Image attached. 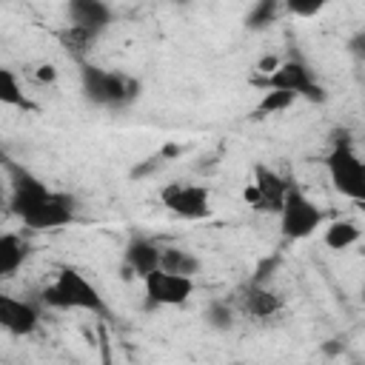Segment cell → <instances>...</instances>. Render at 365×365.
Here are the masks:
<instances>
[{
	"instance_id": "obj_5",
	"label": "cell",
	"mask_w": 365,
	"mask_h": 365,
	"mask_svg": "<svg viewBox=\"0 0 365 365\" xmlns=\"http://www.w3.org/2000/svg\"><path fill=\"white\" fill-rule=\"evenodd\" d=\"M279 231L285 240L297 242V240H308L317 228H322L325 222V211L299 188V185H291L288 194H285V202L279 208Z\"/></svg>"
},
{
	"instance_id": "obj_17",
	"label": "cell",
	"mask_w": 365,
	"mask_h": 365,
	"mask_svg": "<svg viewBox=\"0 0 365 365\" xmlns=\"http://www.w3.org/2000/svg\"><path fill=\"white\" fill-rule=\"evenodd\" d=\"M0 103L3 106H11V108H26V111H34L37 106L26 97L17 74L11 68H0Z\"/></svg>"
},
{
	"instance_id": "obj_23",
	"label": "cell",
	"mask_w": 365,
	"mask_h": 365,
	"mask_svg": "<svg viewBox=\"0 0 365 365\" xmlns=\"http://www.w3.org/2000/svg\"><path fill=\"white\" fill-rule=\"evenodd\" d=\"M34 77H37V83H54L57 80V68L51 63H43V66H37Z\"/></svg>"
},
{
	"instance_id": "obj_21",
	"label": "cell",
	"mask_w": 365,
	"mask_h": 365,
	"mask_svg": "<svg viewBox=\"0 0 365 365\" xmlns=\"http://www.w3.org/2000/svg\"><path fill=\"white\" fill-rule=\"evenodd\" d=\"M325 3L328 0H282L285 11L294 14V17H314L325 9Z\"/></svg>"
},
{
	"instance_id": "obj_14",
	"label": "cell",
	"mask_w": 365,
	"mask_h": 365,
	"mask_svg": "<svg viewBox=\"0 0 365 365\" xmlns=\"http://www.w3.org/2000/svg\"><path fill=\"white\" fill-rule=\"evenodd\" d=\"M29 254H31V245L20 234L6 231L0 237V277H14L29 259Z\"/></svg>"
},
{
	"instance_id": "obj_18",
	"label": "cell",
	"mask_w": 365,
	"mask_h": 365,
	"mask_svg": "<svg viewBox=\"0 0 365 365\" xmlns=\"http://www.w3.org/2000/svg\"><path fill=\"white\" fill-rule=\"evenodd\" d=\"M165 271H174V274H185V277H194L202 262L197 254L185 251V248H177V245H163V265Z\"/></svg>"
},
{
	"instance_id": "obj_13",
	"label": "cell",
	"mask_w": 365,
	"mask_h": 365,
	"mask_svg": "<svg viewBox=\"0 0 365 365\" xmlns=\"http://www.w3.org/2000/svg\"><path fill=\"white\" fill-rule=\"evenodd\" d=\"M66 17H68V26L100 34L114 20V11L106 0H66Z\"/></svg>"
},
{
	"instance_id": "obj_1",
	"label": "cell",
	"mask_w": 365,
	"mask_h": 365,
	"mask_svg": "<svg viewBox=\"0 0 365 365\" xmlns=\"http://www.w3.org/2000/svg\"><path fill=\"white\" fill-rule=\"evenodd\" d=\"M9 171V208L29 231H57L74 222L77 197L46 185L37 174L17 163H6Z\"/></svg>"
},
{
	"instance_id": "obj_3",
	"label": "cell",
	"mask_w": 365,
	"mask_h": 365,
	"mask_svg": "<svg viewBox=\"0 0 365 365\" xmlns=\"http://www.w3.org/2000/svg\"><path fill=\"white\" fill-rule=\"evenodd\" d=\"M80 88L83 97L91 106L100 108H125L140 97V80L123 74V71H111L94 63L80 60Z\"/></svg>"
},
{
	"instance_id": "obj_12",
	"label": "cell",
	"mask_w": 365,
	"mask_h": 365,
	"mask_svg": "<svg viewBox=\"0 0 365 365\" xmlns=\"http://www.w3.org/2000/svg\"><path fill=\"white\" fill-rule=\"evenodd\" d=\"M0 325L11 336H29L40 325V308L29 299H17V297L3 294L0 297Z\"/></svg>"
},
{
	"instance_id": "obj_7",
	"label": "cell",
	"mask_w": 365,
	"mask_h": 365,
	"mask_svg": "<svg viewBox=\"0 0 365 365\" xmlns=\"http://www.w3.org/2000/svg\"><path fill=\"white\" fill-rule=\"evenodd\" d=\"M160 202L165 211H171L180 220H205L211 214V191L202 182H165L160 188Z\"/></svg>"
},
{
	"instance_id": "obj_25",
	"label": "cell",
	"mask_w": 365,
	"mask_h": 365,
	"mask_svg": "<svg viewBox=\"0 0 365 365\" xmlns=\"http://www.w3.org/2000/svg\"><path fill=\"white\" fill-rule=\"evenodd\" d=\"M362 305H365V279H362Z\"/></svg>"
},
{
	"instance_id": "obj_22",
	"label": "cell",
	"mask_w": 365,
	"mask_h": 365,
	"mask_svg": "<svg viewBox=\"0 0 365 365\" xmlns=\"http://www.w3.org/2000/svg\"><path fill=\"white\" fill-rule=\"evenodd\" d=\"M348 51L356 57H365V29H359L351 40H348Z\"/></svg>"
},
{
	"instance_id": "obj_4",
	"label": "cell",
	"mask_w": 365,
	"mask_h": 365,
	"mask_svg": "<svg viewBox=\"0 0 365 365\" xmlns=\"http://www.w3.org/2000/svg\"><path fill=\"white\" fill-rule=\"evenodd\" d=\"M325 168H328V177L336 194L365 205V160L356 157L351 143L345 140L334 143V148L325 157Z\"/></svg>"
},
{
	"instance_id": "obj_26",
	"label": "cell",
	"mask_w": 365,
	"mask_h": 365,
	"mask_svg": "<svg viewBox=\"0 0 365 365\" xmlns=\"http://www.w3.org/2000/svg\"><path fill=\"white\" fill-rule=\"evenodd\" d=\"M177 3H185V0H177Z\"/></svg>"
},
{
	"instance_id": "obj_8",
	"label": "cell",
	"mask_w": 365,
	"mask_h": 365,
	"mask_svg": "<svg viewBox=\"0 0 365 365\" xmlns=\"http://www.w3.org/2000/svg\"><path fill=\"white\" fill-rule=\"evenodd\" d=\"M288 188H291V182H288L279 171L268 168L265 163H257V165H254V180L245 185L242 200H245L254 211H262V214H279Z\"/></svg>"
},
{
	"instance_id": "obj_10",
	"label": "cell",
	"mask_w": 365,
	"mask_h": 365,
	"mask_svg": "<svg viewBox=\"0 0 365 365\" xmlns=\"http://www.w3.org/2000/svg\"><path fill=\"white\" fill-rule=\"evenodd\" d=\"M234 305H237L240 314H245L251 319H268V317H277L282 311L285 299L274 288H265L259 279H251L242 288H237Z\"/></svg>"
},
{
	"instance_id": "obj_2",
	"label": "cell",
	"mask_w": 365,
	"mask_h": 365,
	"mask_svg": "<svg viewBox=\"0 0 365 365\" xmlns=\"http://www.w3.org/2000/svg\"><path fill=\"white\" fill-rule=\"evenodd\" d=\"M40 302L54 311H88L94 317H108L111 308L106 297L97 291V285L77 268L66 265L57 271V277L43 288Z\"/></svg>"
},
{
	"instance_id": "obj_6",
	"label": "cell",
	"mask_w": 365,
	"mask_h": 365,
	"mask_svg": "<svg viewBox=\"0 0 365 365\" xmlns=\"http://www.w3.org/2000/svg\"><path fill=\"white\" fill-rule=\"evenodd\" d=\"M251 83L259 86V88H282V91H291L297 100L302 97V100H308V103H325V100H328L322 83L314 77V71H311L302 60H285V63H279L271 74L254 77Z\"/></svg>"
},
{
	"instance_id": "obj_15",
	"label": "cell",
	"mask_w": 365,
	"mask_h": 365,
	"mask_svg": "<svg viewBox=\"0 0 365 365\" xmlns=\"http://www.w3.org/2000/svg\"><path fill=\"white\" fill-rule=\"evenodd\" d=\"M362 240V228L354 220H334L322 231V242L331 251H348Z\"/></svg>"
},
{
	"instance_id": "obj_11",
	"label": "cell",
	"mask_w": 365,
	"mask_h": 365,
	"mask_svg": "<svg viewBox=\"0 0 365 365\" xmlns=\"http://www.w3.org/2000/svg\"><path fill=\"white\" fill-rule=\"evenodd\" d=\"M163 265V245L151 237H143V234H134L128 242H125V251H123V271L125 277H148L151 271H157Z\"/></svg>"
},
{
	"instance_id": "obj_20",
	"label": "cell",
	"mask_w": 365,
	"mask_h": 365,
	"mask_svg": "<svg viewBox=\"0 0 365 365\" xmlns=\"http://www.w3.org/2000/svg\"><path fill=\"white\" fill-rule=\"evenodd\" d=\"M294 103H297V97H294L291 91H282V88H265L262 97H259V103H257V114H259V117H262V114H279V111L291 108Z\"/></svg>"
},
{
	"instance_id": "obj_24",
	"label": "cell",
	"mask_w": 365,
	"mask_h": 365,
	"mask_svg": "<svg viewBox=\"0 0 365 365\" xmlns=\"http://www.w3.org/2000/svg\"><path fill=\"white\" fill-rule=\"evenodd\" d=\"M279 63H282V60H279L277 54H265V57L257 63V71H259V74H271V71H274Z\"/></svg>"
},
{
	"instance_id": "obj_9",
	"label": "cell",
	"mask_w": 365,
	"mask_h": 365,
	"mask_svg": "<svg viewBox=\"0 0 365 365\" xmlns=\"http://www.w3.org/2000/svg\"><path fill=\"white\" fill-rule=\"evenodd\" d=\"M194 277L185 274H174L165 268L151 271L148 277H143V291H145V308H171V305H182L191 294H194Z\"/></svg>"
},
{
	"instance_id": "obj_19",
	"label": "cell",
	"mask_w": 365,
	"mask_h": 365,
	"mask_svg": "<svg viewBox=\"0 0 365 365\" xmlns=\"http://www.w3.org/2000/svg\"><path fill=\"white\" fill-rule=\"evenodd\" d=\"M279 6H282V0H257L245 14V29L248 31H262V29L274 26L277 17H279Z\"/></svg>"
},
{
	"instance_id": "obj_16",
	"label": "cell",
	"mask_w": 365,
	"mask_h": 365,
	"mask_svg": "<svg viewBox=\"0 0 365 365\" xmlns=\"http://www.w3.org/2000/svg\"><path fill=\"white\" fill-rule=\"evenodd\" d=\"M202 319L214 331H231L237 322V305L234 299H208L202 308Z\"/></svg>"
}]
</instances>
